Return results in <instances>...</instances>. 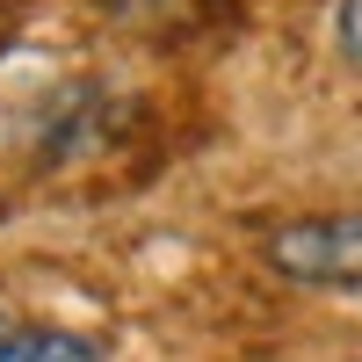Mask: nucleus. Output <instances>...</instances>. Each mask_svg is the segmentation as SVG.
Listing matches in <instances>:
<instances>
[{"label":"nucleus","mask_w":362,"mask_h":362,"mask_svg":"<svg viewBox=\"0 0 362 362\" xmlns=\"http://www.w3.org/2000/svg\"><path fill=\"white\" fill-rule=\"evenodd\" d=\"M276 276L305 290H362V210H312L261 239Z\"/></svg>","instance_id":"nucleus-1"},{"label":"nucleus","mask_w":362,"mask_h":362,"mask_svg":"<svg viewBox=\"0 0 362 362\" xmlns=\"http://www.w3.org/2000/svg\"><path fill=\"white\" fill-rule=\"evenodd\" d=\"M0 362H109L87 334H66V326H15L0 341Z\"/></svg>","instance_id":"nucleus-2"},{"label":"nucleus","mask_w":362,"mask_h":362,"mask_svg":"<svg viewBox=\"0 0 362 362\" xmlns=\"http://www.w3.org/2000/svg\"><path fill=\"white\" fill-rule=\"evenodd\" d=\"M334 37H341V51L362 66V0H341V8H334Z\"/></svg>","instance_id":"nucleus-3"},{"label":"nucleus","mask_w":362,"mask_h":362,"mask_svg":"<svg viewBox=\"0 0 362 362\" xmlns=\"http://www.w3.org/2000/svg\"><path fill=\"white\" fill-rule=\"evenodd\" d=\"M8 334H15V326H8V312H0V341H8Z\"/></svg>","instance_id":"nucleus-4"}]
</instances>
